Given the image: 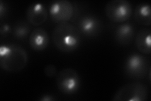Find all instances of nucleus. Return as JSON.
<instances>
[{
	"label": "nucleus",
	"mask_w": 151,
	"mask_h": 101,
	"mask_svg": "<svg viewBox=\"0 0 151 101\" xmlns=\"http://www.w3.org/2000/svg\"><path fill=\"white\" fill-rule=\"evenodd\" d=\"M52 38L58 49L70 52L78 49L81 43V32L77 27L69 22L58 23L54 28Z\"/></svg>",
	"instance_id": "obj_1"
},
{
	"label": "nucleus",
	"mask_w": 151,
	"mask_h": 101,
	"mask_svg": "<svg viewBox=\"0 0 151 101\" xmlns=\"http://www.w3.org/2000/svg\"><path fill=\"white\" fill-rule=\"evenodd\" d=\"M28 54L24 48L15 44H7L0 47V66L8 72H17L26 66Z\"/></svg>",
	"instance_id": "obj_2"
},
{
	"label": "nucleus",
	"mask_w": 151,
	"mask_h": 101,
	"mask_svg": "<svg viewBox=\"0 0 151 101\" xmlns=\"http://www.w3.org/2000/svg\"><path fill=\"white\" fill-rule=\"evenodd\" d=\"M149 96V90L145 84L132 82L124 85L113 95L115 101H145Z\"/></svg>",
	"instance_id": "obj_3"
},
{
	"label": "nucleus",
	"mask_w": 151,
	"mask_h": 101,
	"mask_svg": "<svg viewBox=\"0 0 151 101\" xmlns=\"http://www.w3.org/2000/svg\"><path fill=\"white\" fill-rule=\"evenodd\" d=\"M56 84L60 92L71 95L79 90L81 85V78L75 70L66 68L60 70L57 75Z\"/></svg>",
	"instance_id": "obj_4"
},
{
	"label": "nucleus",
	"mask_w": 151,
	"mask_h": 101,
	"mask_svg": "<svg viewBox=\"0 0 151 101\" xmlns=\"http://www.w3.org/2000/svg\"><path fill=\"white\" fill-rule=\"evenodd\" d=\"M105 12L110 21L115 23L124 22L131 17L132 4L127 0H112L106 4Z\"/></svg>",
	"instance_id": "obj_5"
},
{
	"label": "nucleus",
	"mask_w": 151,
	"mask_h": 101,
	"mask_svg": "<svg viewBox=\"0 0 151 101\" xmlns=\"http://www.w3.org/2000/svg\"><path fill=\"white\" fill-rule=\"evenodd\" d=\"M73 3L68 0H57L52 3L49 8L51 19L56 23L68 22L74 15Z\"/></svg>",
	"instance_id": "obj_6"
},
{
	"label": "nucleus",
	"mask_w": 151,
	"mask_h": 101,
	"mask_svg": "<svg viewBox=\"0 0 151 101\" xmlns=\"http://www.w3.org/2000/svg\"><path fill=\"white\" fill-rule=\"evenodd\" d=\"M148 62L145 57L139 54H132L127 57L125 62V71L132 78H141L147 71Z\"/></svg>",
	"instance_id": "obj_7"
},
{
	"label": "nucleus",
	"mask_w": 151,
	"mask_h": 101,
	"mask_svg": "<svg viewBox=\"0 0 151 101\" xmlns=\"http://www.w3.org/2000/svg\"><path fill=\"white\" fill-rule=\"evenodd\" d=\"M78 28L83 35L87 37L98 36L102 29V23L96 16L85 15L81 17L78 23Z\"/></svg>",
	"instance_id": "obj_8"
},
{
	"label": "nucleus",
	"mask_w": 151,
	"mask_h": 101,
	"mask_svg": "<svg viewBox=\"0 0 151 101\" xmlns=\"http://www.w3.org/2000/svg\"><path fill=\"white\" fill-rule=\"evenodd\" d=\"M28 22L34 26H39L43 24L47 20V8L41 3H33L28 6L27 12Z\"/></svg>",
	"instance_id": "obj_9"
},
{
	"label": "nucleus",
	"mask_w": 151,
	"mask_h": 101,
	"mask_svg": "<svg viewBox=\"0 0 151 101\" xmlns=\"http://www.w3.org/2000/svg\"><path fill=\"white\" fill-rule=\"evenodd\" d=\"M49 43V34L44 28H37L31 32L29 36V44L34 50L43 51L48 46Z\"/></svg>",
	"instance_id": "obj_10"
},
{
	"label": "nucleus",
	"mask_w": 151,
	"mask_h": 101,
	"mask_svg": "<svg viewBox=\"0 0 151 101\" xmlns=\"http://www.w3.org/2000/svg\"><path fill=\"white\" fill-rule=\"evenodd\" d=\"M135 34L134 27L130 23H124L119 25L115 32L116 41L122 46L130 44Z\"/></svg>",
	"instance_id": "obj_11"
},
{
	"label": "nucleus",
	"mask_w": 151,
	"mask_h": 101,
	"mask_svg": "<svg viewBox=\"0 0 151 101\" xmlns=\"http://www.w3.org/2000/svg\"><path fill=\"white\" fill-rule=\"evenodd\" d=\"M150 37L151 31L148 28H142L137 33L135 39L136 47L140 52L144 54L149 55L151 52Z\"/></svg>",
	"instance_id": "obj_12"
},
{
	"label": "nucleus",
	"mask_w": 151,
	"mask_h": 101,
	"mask_svg": "<svg viewBox=\"0 0 151 101\" xmlns=\"http://www.w3.org/2000/svg\"><path fill=\"white\" fill-rule=\"evenodd\" d=\"M150 6L147 3H142L136 7L134 17L136 21L143 25L150 26L151 24Z\"/></svg>",
	"instance_id": "obj_13"
},
{
	"label": "nucleus",
	"mask_w": 151,
	"mask_h": 101,
	"mask_svg": "<svg viewBox=\"0 0 151 101\" xmlns=\"http://www.w3.org/2000/svg\"><path fill=\"white\" fill-rule=\"evenodd\" d=\"M31 31L30 23L23 20L17 22L13 28V36L17 39L24 40L29 36Z\"/></svg>",
	"instance_id": "obj_14"
},
{
	"label": "nucleus",
	"mask_w": 151,
	"mask_h": 101,
	"mask_svg": "<svg viewBox=\"0 0 151 101\" xmlns=\"http://www.w3.org/2000/svg\"><path fill=\"white\" fill-rule=\"evenodd\" d=\"M44 74L49 78H53L57 76V68L54 65H47L44 67Z\"/></svg>",
	"instance_id": "obj_15"
},
{
	"label": "nucleus",
	"mask_w": 151,
	"mask_h": 101,
	"mask_svg": "<svg viewBox=\"0 0 151 101\" xmlns=\"http://www.w3.org/2000/svg\"><path fill=\"white\" fill-rule=\"evenodd\" d=\"M56 98L54 97V96L50 94H44L42 95L39 99L40 101H54L55 100Z\"/></svg>",
	"instance_id": "obj_16"
},
{
	"label": "nucleus",
	"mask_w": 151,
	"mask_h": 101,
	"mask_svg": "<svg viewBox=\"0 0 151 101\" xmlns=\"http://www.w3.org/2000/svg\"><path fill=\"white\" fill-rule=\"evenodd\" d=\"M9 31H10V27H9L8 24L4 23L1 25L0 32H1V34L2 36H4V35H6L8 33H9Z\"/></svg>",
	"instance_id": "obj_17"
},
{
	"label": "nucleus",
	"mask_w": 151,
	"mask_h": 101,
	"mask_svg": "<svg viewBox=\"0 0 151 101\" xmlns=\"http://www.w3.org/2000/svg\"><path fill=\"white\" fill-rule=\"evenodd\" d=\"M6 9H7L6 5L4 4L3 1L1 0V1H0V17H1V18H3L4 14L6 13V12L7 11Z\"/></svg>",
	"instance_id": "obj_18"
}]
</instances>
